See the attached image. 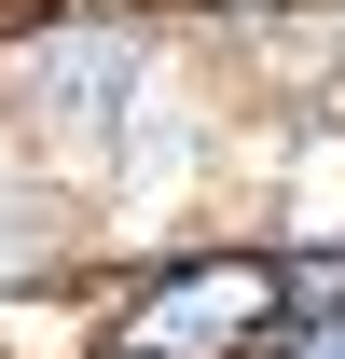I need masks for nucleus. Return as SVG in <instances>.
<instances>
[{
	"label": "nucleus",
	"instance_id": "f257e3e1",
	"mask_svg": "<svg viewBox=\"0 0 345 359\" xmlns=\"http://www.w3.org/2000/svg\"><path fill=\"white\" fill-rule=\"evenodd\" d=\"M166 111V14L152 0H14L0 14V138L111 194L138 125Z\"/></svg>",
	"mask_w": 345,
	"mask_h": 359
},
{
	"label": "nucleus",
	"instance_id": "f03ea898",
	"mask_svg": "<svg viewBox=\"0 0 345 359\" xmlns=\"http://www.w3.org/2000/svg\"><path fill=\"white\" fill-rule=\"evenodd\" d=\"M290 332V235H166L111 276L97 359H262Z\"/></svg>",
	"mask_w": 345,
	"mask_h": 359
},
{
	"label": "nucleus",
	"instance_id": "7ed1b4c3",
	"mask_svg": "<svg viewBox=\"0 0 345 359\" xmlns=\"http://www.w3.org/2000/svg\"><path fill=\"white\" fill-rule=\"evenodd\" d=\"M83 208H97V194H83L69 166H42L28 138H0V290L83 263Z\"/></svg>",
	"mask_w": 345,
	"mask_h": 359
},
{
	"label": "nucleus",
	"instance_id": "20e7f679",
	"mask_svg": "<svg viewBox=\"0 0 345 359\" xmlns=\"http://www.w3.org/2000/svg\"><path fill=\"white\" fill-rule=\"evenodd\" d=\"M262 359H345V304H290V332H276Z\"/></svg>",
	"mask_w": 345,
	"mask_h": 359
},
{
	"label": "nucleus",
	"instance_id": "39448f33",
	"mask_svg": "<svg viewBox=\"0 0 345 359\" xmlns=\"http://www.w3.org/2000/svg\"><path fill=\"white\" fill-rule=\"evenodd\" d=\"M0 14H14V0H0Z\"/></svg>",
	"mask_w": 345,
	"mask_h": 359
}]
</instances>
